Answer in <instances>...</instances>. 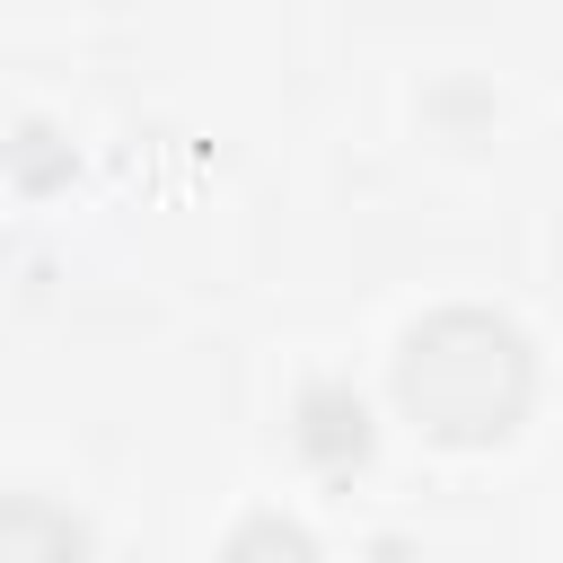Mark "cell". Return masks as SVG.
Instances as JSON below:
<instances>
[{"label": "cell", "mask_w": 563, "mask_h": 563, "mask_svg": "<svg viewBox=\"0 0 563 563\" xmlns=\"http://www.w3.org/2000/svg\"><path fill=\"white\" fill-rule=\"evenodd\" d=\"M44 141H53L44 123H26V132H18V185H53V158H44Z\"/></svg>", "instance_id": "3"}, {"label": "cell", "mask_w": 563, "mask_h": 563, "mask_svg": "<svg viewBox=\"0 0 563 563\" xmlns=\"http://www.w3.org/2000/svg\"><path fill=\"white\" fill-rule=\"evenodd\" d=\"M290 440H299V457H308V466L352 475V466L369 457V405H361L352 387H308V396H299Z\"/></svg>", "instance_id": "2"}, {"label": "cell", "mask_w": 563, "mask_h": 563, "mask_svg": "<svg viewBox=\"0 0 563 563\" xmlns=\"http://www.w3.org/2000/svg\"><path fill=\"white\" fill-rule=\"evenodd\" d=\"M528 396H537V361H528V334L510 317L440 308L396 352V405H405V422L431 431V440H449V449H484V440L519 431Z\"/></svg>", "instance_id": "1"}]
</instances>
